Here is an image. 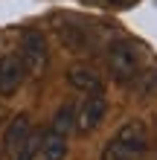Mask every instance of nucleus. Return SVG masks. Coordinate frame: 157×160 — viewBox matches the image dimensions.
Wrapping results in <instances>:
<instances>
[{
  "label": "nucleus",
  "instance_id": "f257e3e1",
  "mask_svg": "<svg viewBox=\"0 0 157 160\" xmlns=\"http://www.w3.org/2000/svg\"><path fill=\"white\" fill-rule=\"evenodd\" d=\"M149 148V131L145 122L140 119H128L122 128L105 143L102 160H140Z\"/></svg>",
  "mask_w": 157,
  "mask_h": 160
},
{
  "label": "nucleus",
  "instance_id": "f8f14e48",
  "mask_svg": "<svg viewBox=\"0 0 157 160\" xmlns=\"http://www.w3.org/2000/svg\"><path fill=\"white\" fill-rule=\"evenodd\" d=\"M0 160H3V146H0Z\"/></svg>",
  "mask_w": 157,
  "mask_h": 160
},
{
  "label": "nucleus",
  "instance_id": "7ed1b4c3",
  "mask_svg": "<svg viewBox=\"0 0 157 160\" xmlns=\"http://www.w3.org/2000/svg\"><path fill=\"white\" fill-rule=\"evenodd\" d=\"M108 114V102L102 93H96V96H87V102L76 111V131H81V134H90L93 128L102 125V119Z\"/></svg>",
  "mask_w": 157,
  "mask_h": 160
},
{
  "label": "nucleus",
  "instance_id": "6e6552de",
  "mask_svg": "<svg viewBox=\"0 0 157 160\" xmlns=\"http://www.w3.org/2000/svg\"><path fill=\"white\" fill-rule=\"evenodd\" d=\"M76 105L73 102H64V105L55 111V117H52V134H58V137H70L73 131H76Z\"/></svg>",
  "mask_w": 157,
  "mask_h": 160
},
{
  "label": "nucleus",
  "instance_id": "39448f33",
  "mask_svg": "<svg viewBox=\"0 0 157 160\" xmlns=\"http://www.w3.org/2000/svg\"><path fill=\"white\" fill-rule=\"evenodd\" d=\"M26 67L17 55H3L0 58V96H12V93L23 84Z\"/></svg>",
  "mask_w": 157,
  "mask_h": 160
},
{
  "label": "nucleus",
  "instance_id": "0eeeda50",
  "mask_svg": "<svg viewBox=\"0 0 157 160\" xmlns=\"http://www.w3.org/2000/svg\"><path fill=\"white\" fill-rule=\"evenodd\" d=\"M26 140H29V117L21 114V117H15L12 119V125L6 128V148L9 152H21V148L26 146Z\"/></svg>",
  "mask_w": 157,
  "mask_h": 160
},
{
  "label": "nucleus",
  "instance_id": "f03ea898",
  "mask_svg": "<svg viewBox=\"0 0 157 160\" xmlns=\"http://www.w3.org/2000/svg\"><path fill=\"white\" fill-rule=\"evenodd\" d=\"M143 67V47L131 41V38H122V41H114L108 47V70L116 82H131Z\"/></svg>",
  "mask_w": 157,
  "mask_h": 160
},
{
  "label": "nucleus",
  "instance_id": "1a4fd4ad",
  "mask_svg": "<svg viewBox=\"0 0 157 160\" xmlns=\"http://www.w3.org/2000/svg\"><path fill=\"white\" fill-rule=\"evenodd\" d=\"M134 93L143 99H154L157 96V67H145L134 76Z\"/></svg>",
  "mask_w": 157,
  "mask_h": 160
},
{
  "label": "nucleus",
  "instance_id": "20e7f679",
  "mask_svg": "<svg viewBox=\"0 0 157 160\" xmlns=\"http://www.w3.org/2000/svg\"><path fill=\"white\" fill-rule=\"evenodd\" d=\"M21 61H23V67H29V70H41L44 64H47V38H44L41 32L29 29L23 35V41H21Z\"/></svg>",
  "mask_w": 157,
  "mask_h": 160
},
{
  "label": "nucleus",
  "instance_id": "9d476101",
  "mask_svg": "<svg viewBox=\"0 0 157 160\" xmlns=\"http://www.w3.org/2000/svg\"><path fill=\"white\" fill-rule=\"evenodd\" d=\"M41 154H44V160H64L67 157V137H58L50 131L41 140Z\"/></svg>",
  "mask_w": 157,
  "mask_h": 160
},
{
  "label": "nucleus",
  "instance_id": "423d86ee",
  "mask_svg": "<svg viewBox=\"0 0 157 160\" xmlns=\"http://www.w3.org/2000/svg\"><path fill=\"white\" fill-rule=\"evenodd\" d=\"M67 84L81 90V93H87V96L102 93V79H99V73L93 67H87V64H73L67 70Z\"/></svg>",
  "mask_w": 157,
  "mask_h": 160
},
{
  "label": "nucleus",
  "instance_id": "9b49d317",
  "mask_svg": "<svg viewBox=\"0 0 157 160\" xmlns=\"http://www.w3.org/2000/svg\"><path fill=\"white\" fill-rule=\"evenodd\" d=\"M35 146H38L35 140H26V146H23V152L17 154V160H32L35 157Z\"/></svg>",
  "mask_w": 157,
  "mask_h": 160
}]
</instances>
